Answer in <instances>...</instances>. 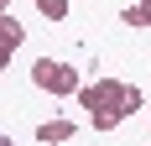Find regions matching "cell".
<instances>
[{
  "label": "cell",
  "instance_id": "cell-1",
  "mask_svg": "<svg viewBox=\"0 0 151 146\" xmlns=\"http://www.w3.org/2000/svg\"><path fill=\"white\" fill-rule=\"evenodd\" d=\"M31 84L42 89V94H52V99H73L78 84H83V73L73 63H63V58H37L31 63Z\"/></svg>",
  "mask_w": 151,
  "mask_h": 146
},
{
  "label": "cell",
  "instance_id": "cell-2",
  "mask_svg": "<svg viewBox=\"0 0 151 146\" xmlns=\"http://www.w3.org/2000/svg\"><path fill=\"white\" fill-rule=\"evenodd\" d=\"M78 104H83V110H120L125 115V84L120 78H94V84H78V94H73Z\"/></svg>",
  "mask_w": 151,
  "mask_h": 146
},
{
  "label": "cell",
  "instance_id": "cell-3",
  "mask_svg": "<svg viewBox=\"0 0 151 146\" xmlns=\"http://www.w3.org/2000/svg\"><path fill=\"white\" fill-rule=\"evenodd\" d=\"M73 136H78V125H73V120H63V115L37 125V141H42V146H68Z\"/></svg>",
  "mask_w": 151,
  "mask_h": 146
},
{
  "label": "cell",
  "instance_id": "cell-4",
  "mask_svg": "<svg viewBox=\"0 0 151 146\" xmlns=\"http://www.w3.org/2000/svg\"><path fill=\"white\" fill-rule=\"evenodd\" d=\"M120 26H130V31H151V5H141V0H130L120 11Z\"/></svg>",
  "mask_w": 151,
  "mask_h": 146
},
{
  "label": "cell",
  "instance_id": "cell-5",
  "mask_svg": "<svg viewBox=\"0 0 151 146\" xmlns=\"http://www.w3.org/2000/svg\"><path fill=\"white\" fill-rule=\"evenodd\" d=\"M0 42H5V47H21V42H26V26H21L11 11H0Z\"/></svg>",
  "mask_w": 151,
  "mask_h": 146
},
{
  "label": "cell",
  "instance_id": "cell-6",
  "mask_svg": "<svg viewBox=\"0 0 151 146\" xmlns=\"http://www.w3.org/2000/svg\"><path fill=\"white\" fill-rule=\"evenodd\" d=\"M31 5H37L47 21H68V0H31Z\"/></svg>",
  "mask_w": 151,
  "mask_h": 146
},
{
  "label": "cell",
  "instance_id": "cell-7",
  "mask_svg": "<svg viewBox=\"0 0 151 146\" xmlns=\"http://www.w3.org/2000/svg\"><path fill=\"white\" fill-rule=\"evenodd\" d=\"M120 110H94V115H89V125H94V131H115V125H120Z\"/></svg>",
  "mask_w": 151,
  "mask_h": 146
},
{
  "label": "cell",
  "instance_id": "cell-8",
  "mask_svg": "<svg viewBox=\"0 0 151 146\" xmlns=\"http://www.w3.org/2000/svg\"><path fill=\"white\" fill-rule=\"evenodd\" d=\"M136 110H146V89H141V84H125V115H136Z\"/></svg>",
  "mask_w": 151,
  "mask_h": 146
},
{
  "label": "cell",
  "instance_id": "cell-9",
  "mask_svg": "<svg viewBox=\"0 0 151 146\" xmlns=\"http://www.w3.org/2000/svg\"><path fill=\"white\" fill-rule=\"evenodd\" d=\"M11 58H16V47H5V42H0V73H11Z\"/></svg>",
  "mask_w": 151,
  "mask_h": 146
},
{
  "label": "cell",
  "instance_id": "cell-10",
  "mask_svg": "<svg viewBox=\"0 0 151 146\" xmlns=\"http://www.w3.org/2000/svg\"><path fill=\"white\" fill-rule=\"evenodd\" d=\"M0 146H16V141H11V136H0Z\"/></svg>",
  "mask_w": 151,
  "mask_h": 146
},
{
  "label": "cell",
  "instance_id": "cell-11",
  "mask_svg": "<svg viewBox=\"0 0 151 146\" xmlns=\"http://www.w3.org/2000/svg\"><path fill=\"white\" fill-rule=\"evenodd\" d=\"M0 11H11V0H0Z\"/></svg>",
  "mask_w": 151,
  "mask_h": 146
},
{
  "label": "cell",
  "instance_id": "cell-12",
  "mask_svg": "<svg viewBox=\"0 0 151 146\" xmlns=\"http://www.w3.org/2000/svg\"><path fill=\"white\" fill-rule=\"evenodd\" d=\"M141 5H151V0H141Z\"/></svg>",
  "mask_w": 151,
  "mask_h": 146
}]
</instances>
